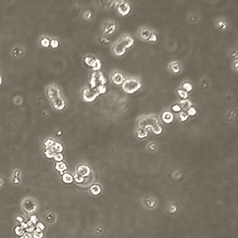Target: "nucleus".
<instances>
[{
	"mask_svg": "<svg viewBox=\"0 0 238 238\" xmlns=\"http://www.w3.org/2000/svg\"><path fill=\"white\" fill-rule=\"evenodd\" d=\"M20 171L19 170H16L15 172V176L14 177H17V178H20Z\"/></svg>",
	"mask_w": 238,
	"mask_h": 238,
	"instance_id": "obj_53",
	"label": "nucleus"
},
{
	"mask_svg": "<svg viewBox=\"0 0 238 238\" xmlns=\"http://www.w3.org/2000/svg\"><path fill=\"white\" fill-rule=\"evenodd\" d=\"M189 118V116L187 115L186 111H184L182 110L181 112H179L178 114V119L179 120V122H184L187 121V119Z\"/></svg>",
	"mask_w": 238,
	"mask_h": 238,
	"instance_id": "obj_27",
	"label": "nucleus"
},
{
	"mask_svg": "<svg viewBox=\"0 0 238 238\" xmlns=\"http://www.w3.org/2000/svg\"><path fill=\"white\" fill-rule=\"evenodd\" d=\"M47 94L51 101L60 97V91L57 86H50L47 89Z\"/></svg>",
	"mask_w": 238,
	"mask_h": 238,
	"instance_id": "obj_11",
	"label": "nucleus"
},
{
	"mask_svg": "<svg viewBox=\"0 0 238 238\" xmlns=\"http://www.w3.org/2000/svg\"><path fill=\"white\" fill-rule=\"evenodd\" d=\"M178 104L181 107L182 110H184V111H186L190 107H192V102H191V101L189 99H184V100H180L178 102Z\"/></svg>",
	"mask_w": 238,
	"mask_h": 238,
	"instance_id": "obj_18",
	"label": "nucleus"
},
{
	"mask_svg": "<svg viewBox=\"0 0 238 238\" xmlns=\"http://www.w3.org/2000/svg\"><path fill=\"white\" fill-rule=\"evenodd\" d=\"M25 232H27V233H33V231L35 230V226L34 225H33V224H31L30 221H28V226H27V228L25 229Z\"/></svg>",
	"mask_w": 238,
	"mask_h": 238,
	"instance_id": "obj_40",
	"label": "nucleus"
},
{
	"mask_svg": "<svg viewBox=\"0 0 238 238\" xmlns=\"http://www.w3.org/2000/svg\"><path fill=\"white\" fill-rule=\"evenodd\" d=\"M136 136L139 139H144L149 136V131L144 129H138L136 131Z\"/></svg>",
	"mask_w": 238,
	"mask_h": 238,
	"instance_id": "obj_21",
	"label": "nucleus"
},
{
	"mask_svg": "<svg viewBox=\"0 0 238 238\" xmlns=\"http://www.w3.org/2000/svg\"><path fill=\"white\" fill-rule=\"evenodd\" d=\"M44 229H45V226H44V224H43L42 222H39V221H38V222L36 224V226H35V230L38 231V232H43Z\"/></svg>",
	"mask_w": 238,
	"mask_h": 238,
	"instance_id": "obj_38",
	"label": "nucleus"
},
{
	"mask_svg": "<svg viewBox=\"0 0 238 238\" xmlns=\"http://www.w3.org/2000/svg\"><path fill=\"white\" fill-rule=\"evenodd\" d=\"M97 91H98V93L99 94V95L100 94H104L106 92H107V87H106V85H102V86H100V87H99L98 88H97Z\"/></svg>",
	"mask_w": 238,
	"mask_h": 238,
	"instance_id": "obj_41",
	"label": "nucleus"
},
{
	"mask_svg": "<svg viewBox=\"0 0 238 238\" xmlns=\"http://www.w3.org/2000/svg\"><path fill=\"white\" fill-rule=\"evenodd\" d=\"M119 39L121 40V41H122L123 44H124L125 47L127 49H129V48H131L133 45H134V38L132 37L131 35L129 34H123L122 36V37H120Z\"/></svg>",
	"mask_w": 238,
	"mask_h": 238,
	"instance_id": "obj_12",
	"label": "nucleus"
},
{
	"mask_svg": "<svg viewBox=\"0 0 238 238\" xmlns=\"http://www.w3.org/2000/svg\"><path fill=\"white\" fill-rule=\"evenodd\" d=\"M177 92V94L178 96L181 99V100H184V99H187L189 97V93L186 92L184 90H182L181 88L180 89H178L176 91Z\"/></svg>",
	"mask_w": 238,
	"mask_h": 238,
	"instance_id": "obj_26",
	"label": "nucleus"
},
{
	"mask_svg": "<svg viewBox=\"0 0 238 238\" xmlns=\"http://www.w3.org/2000/svg\"><path fill=\"white\" fill-rule=\"evenodd\" d=\"M161 120L162 122L165 123V124H171L173 122L174 119H175V116L174 114L169 110H165L161 114Z\"/></svg>",
	"mask_w": 238,
	"mask_h": 238,
	"instance_id": "obj_13",
	"label": "nucleus"
},
{
	"mask_svg": "<svg viewBox=\"0 0 238 238\" xmlns=\"http://www.w3.org/2000/svg\"><path fill=\"white\" fill-rule=\"evenodd\" d=\"M63 182L66 184H71L72 182L74 181L73 179V176L70 173H64L62 176Z\"/></svg>",
	"mask_w": 238,
	"mask_h": 238,
	"instance_id": "obj_19",
	"label": "nucleus"
},
{
	"mask_svg": "<svg viewBox=\"0 0 238 238\" xmlns=\"http://www.w3.org/2000/svg\"><path fill=\"white\" fill-rule=\"evenodd\" d=\"M52 103L53 108H54L56 110H59V111L60 110H62L65 109V106H66L65 101L61 98V97H59V98H57V99L52 100Z\"/></svg>",
	"mask_w": 238,
	"mask_h": 238,
	"instance_id": "obj_14",
	"label": "nucleus"
},
{
	"mask_svg": "<svg viewBox=\"0 0 238 238\" xmlns=\"http://www.w3.org/2000/svg\"><path fill=\"white\" fill-rule=\"evenodd\" d=\"M209 80L207 79H203L201 82V87L202 89H206L209 86Z\"/></svg>",
	"mask_w": 238,
	"mask_h": 238,
	"instance_id": "obj_46",
	"label": "nucleus"
},
{
	"mask_svg": "<svg viewBox=\"0 0 238 238\" xmlns=\"http://www.w3.org/2000/svg\"><path fill=\"white\" fill-rule=\"evenodd\" d=\"M91 16H92L91 12V11H88V10L85 11L84 14H83V17H84L86 20H89L90 18L91 17Z\"/></svg>",
	"mask_w": 238,
	"mask_h": 238,
	"instance_id": "obj_50",
	"label": "nucleus"
},
{
	"mask_svg": "<svg viewBox=\"0 0 238 238\" xmlns=\"http://www.w3.org/2000/svg\"><path fill=\"white\" fill-rule=\"evenodd\" d=\"M50 41L47 37H43L41 40V45L44 48H49L50 46Z\"/></svg>",
	"mask_w": 238,
	"mask_h": 238,
	"instance_id": "obj_32",
	"label": "nucleus"
},
{
	"mask_svg": "<svg viewBox=\"0 0 238 238\" xmlns=\"http://www.w3.org/2000/svg\"><path fill=\"white\" fill-rule=\"evenodd\" d=\"M23 210L27 213H33L37 210V203L32 199H25L22 203Z\"/></svg>",
	"mask_w": 238,
	"mask_h": 238,
	"instance_id": "obj_9",
	"label": "nucleus"
},
{
	"mask_svg": "<svg viewBox=\"0 0 238 238\" xmlns=\"http://www.w3.org/2000/svg\"><path fill=\"white\" fill-rule=\"evenodd\" d=\"M84 63L85 65H87V67L92 68L93 71H100L101 67H102V62L97 57L89 55V56H86L84 58Z\"/></svg>",
	"mask_w": 238,
	"mask_h": 238,
	"instance_id": "obj_4",
	"label": "nucleus"
},
{
	"mask_svg": "<svg viewBox=\"0 0 238 238\" xmlns=\"http://www.w3.org/2000/svg\"><path fill=\"white\" fill-rule=\"evenodd\" d=\"M29 221H30V223L33 224V225H34V226H36V224L38 222V219H37V216L36 215H32L31 217H30V218H29Z\"/></svg>",
	"mask_w": 238,
	"mask_h": 238,
	"instance_id": "obj_45",
	"label": "nucleus"
},
{
	"mask_svg": "<svg viewBox=\"0 0 238 238\" xmlns=\"http://www.w3.org/2000/svg\"><path fill=\"white\" fill-rule=\"evenodd\" d=\"M13 181L15 183V184H17L20 183V178H17V177H14L13 178Z\"/></svg>",
	"mask_w": 238,
	"mask_h": 238,
	"instance_id": "obj_52",
	"label": "nucleus"
},
{
	"mask_svg": "<svg viewBox=\"0 0 238 238\" xmlns=\"http://www.w3.org/2000/svg\"><path fill=\"white\" fill-rule=\"evenodd\" d=\"M171 110L173 112H175V113H179V112L182 111V108L181 107L179 106V104L178 103H175L174 105H172L171 106Z\"/></svg>",
	"mask_w": 238,
	"mask_h": 238,
	"instance_id": "obj_37",
	"label": "nucleus"
},
{
	"mask_svg": "<svg viewBox=\"0 0 238 238\" xmlns=\"http://www.w3.org/2000/svg\"><path fill=\"white\" fill-rule=\"evenodd\" d=\"M73 179H74L75 182H76L77 184H82L83 183L85 180V178H83V176H81L80 175L75 172V173L73 175Z\"/></svg>",
	"mask_w": 238,
	"mask_h": 238,
	"instance_id": "obj_31",
	"label": "nucleus"
},
{
	"mask_svg": "<svg viewBox=\"0 0 238 238\" xmlns=\"http://www.w3.org/2000/svg\"><path fill=\"white\" fill-rule=\"evenodd\" d=\"M111 51L113 54L116 57H122L126 52V48L125 47L124 44L121 41V40L118 39L116 41V42L114 43L112 45Z\"/></svg>",
	"mask_w": 238,
	"mask_h": 238,
	"instance_id": "obj_8",
	"label": "nucleus"
},
{
	"mask_svg": "<svg viewBox=\"0 0 238 238\" xmlns=\"http://www.w3.org/2000/svg\"><path fill=\"white\" fill-rule=\"evenodd\" d=\"M55 168H56L57 171H59V172H61V171L64 172V171L67 170V167L66 165V164L64 163V162H57V164L55 165Z\"/></svg>",
	"mask_w": 238,
	"mask_h": 238,
	"instance_id": "obj_23",
	"label": "nucleus"
},
{
	"mask_svg": "<svg viewBox=\"0 0 238 238\" xmlns=\"http://www.w3.org/2000/svg\"><path fill=\"white\" fill-rule=\"evenodd\" d=\"M110 79H111V81L113 82V83H114L117 86H120V85H122L123 83L126 78H125L124 75L122 74V72H114L111 75Z\"/></svg>",
	"mask_w": 238,
	"mask_h": 238,
	"instance_id": "obj_10",
	"label": "nucleus"
},
{
	"mask_svg": "<svg viewBox=\"0 0 238 238\" xmlns=\"http://www.w3.org/2000/svg\"><path fill=\"white\" fill-rule=\"evenodd\" d=\"M53 159L56 162H62L65 159V156L62 153H56L55 156H53Z\"/></svg>",
	"mask_w": 238,
	"mask_h": 238,
	"instance_id": "obj_36",
	"label": "nucleus"
},
{
	"mask_svg": "<svg viewBox=\"0 0 238 238\" xmlns=\"http://www.w3.org/2000/svg\"><path fill=\"white\" fill-rule=\"evenodd\" d=\"M76 172L81 176H83V178H86V177L90 176V174L91 172V168L87 165L81 164V165H79L78 167Z\"/></svg>",
	"mask_w": 238,
	"mask_h": 238,
	"instance_id": "obj_15",
	"label": "nucleus"
},
{
	"mask_svg": "<svg viewBox=\"0 0 238 238\" xmlns=\"http://www.w3.org/2000/svg\"><path fill=\"white\" fill-rule=\"evenodd\" d=\"M156 148H157V145H156V144L155 142H151V143H149V145H148V149H149V150H150V151L152 152L156 151Z\"/></svg>",
	"mask_w": 238,
	"mask_h": 238,
	"instance_id": "obj_47",
	"label": "nucleus"
},
{
	"mask_svg": "<svg viewBox=\"0 0 238 238\" xmlns=\"http://www.w3.org/2000/svg\"><path fill=\"white\" fill-rule=\"evenodd\" d=\"M53 149L56 152V153H62V152L64 151V146L60 142L56 141L55 142L54 145H53Z\"/></svg>",
	"mask_w": 238,
	"mask_h": 238,
	"instance_id": "obj_25",
	"label": "nucleus"
},
{
	"mask_svg": "<svg viewBox=\"0 0 238 238\" xmlns=\"http://www.w3.org/2000/svg\"><path fill=\"white\" fill-rule=\"evenodd\" d=\"M56 152L54 151L53 148H49V149H45V155L48 159H52L53 158V156H55Z\"/></svg>",
	"mask_w": 238,
	"mask_h": 238,
	"instance_id": "obj_28",
	"label": "nucleus"
},
{
	"mask_svg": "<svg viewBox=\"0 0 238 238\" xmlns=\"http://www.w3.org/2000/svg\"><path fill=\"white\" fill-rule=\"evenodd\" d=\"M152 129V132L154 134H156V135H160V134L163 133V130H164V128H163V126H162L161 125H156V126H153L152 128H151Z\"/></svg>",
	"mask_w": 238,
	"mask_h": 238,
	"instance_id": "obj_24",
	"label": "nucleus"
},
{
	"mask_svg": "<svg viewBox=\"0 0 238 238\" xmlns=\"http://www.w3.org/2000/svg\"><path fill=\"white\" fill-rule=\"evenodd\" d=\"M227 26H228V25H227V22H226L225 20L220 19L217 22V27H218V29H220V30H226Z\"/></svg>",
	"mask_w": 238,
	"mask_h": 238,
	"instance_id": "obj_29",
	"label": "nucleus"
},
{
	"mask_svg": "<svg viewBox=\"0 0 238 238\" xmlns=\"http://www.w3.org/2000/svg\"><path fill=\"white\" fill-rule=\"evenodd\" d=\"M141 79L136 77H129L122 84V90L127 94H134L142 87Z\"/></svg>",
	"mask_w": 238,
	"mask_h": 238,
	"instance_id": "obj_1",
	"label": "nucleus"
},
{
	"mask_svg": "<svg viewBox=\"0 0 238 238\" xmlns=\"http://www.w3.org/2000/svg\"><path fill=\"white\" fill-rule=\"evenodd\" d=\"M55 141L52 138H48L46 139L44 142V145H45V149H49V148H52L53 147L55 144Z\"/></svg>",
	"mask_w": 238,
	"mask_h": 238,
	"instance_id": "obj_30",
	"label": "nucleus"
},
{
	"mask_svg": "<svg viewBox=\"0 0 238 238\" xmlns=\"http://www.w3.org/2000/svg\"><path fill=\"white\" fill-rule=\"evenodd\" d=\"M60 42L57 39H52L50 41V46L53 49H57L59 47Z\"/></svg>",
	"mask_w": 238,
	"mask_h": 238,
	"instance_id": "obj_42",
	"label": "nucleus"
},
{
	"mask_svg": "<svg viewBox=\"0 0 238 238\" xmlns=\"http://www.w3.org/2000/svg\"><path fill=\"white\" fill-rule=\"evenodd\" d=\"M62 134V132H61V131H59V132H58V135H60V134Z\"/></svg>",
	"mask_w": 238,
	"mask_h": 238,
	"instance_id": "obj_56",
	"label": "nucleus"
},
{
	"mask_svg": "<svg viewBox=\"0 0 238 238\" xmlns=\"http://www.w3.org/2000/svg\"><path fill=\"white\" fill-rule=\"evenodd\" d=\"M234 117H235V111L234 110H230L227 114V120L231 121L232 119L234 118Z\"/></svg>",
	"mask_w": 238,
	"mask_h": 238,
	"instance_id": "obj_49",
	"label": "nucleus"
},
{
	"mask_svg": "<svg viewBox=\"0 0 238 238\" xmlns=\"http://www.w3.org/2000/svg\"><path fill=\"white\" fill-rule=\"evenodd\" d=\"M90 86L91 88L97 89L98 87L102 85H106L107 79L104 74L101 71H92L91 74L90 75Z\"/></svg>",
	"mask_w": 238,
	"mask_h": 238,
	"instance_id": "obj_3",
	"label": "nucleus"
},
{
	"mask_svg": "<svg viewBox=\"0 0 238 238\" xmlns=\"http://www.w3.org/2000/svg\"><path fill=\"white\" fill-rule=\"evenodd\" d=\"M15 234H16V235L18 236V237H21V236H22L23 234L25 233V230L22 228V226H17L15 227Z\"/></svg>",
	"mask_w": 238,
	"mask_h": 238,
	"instance_id": "obj_33",
	"label": "nucleus"
},
{
	"mask_svg": "<svg viewBox=\"0 0 238 238\" xmlns=\"http://www.w3.org/2000/svg\"><path fill=\"white\" fill-rule=\"evenodd\" d=\"M181 65L178 61H172V62L169 64L168 70L173 74H178L179 72H181Z\"/></svg>",
	"mask_w": 238,
	"mask_h": 238,
	"instance_id": "obj_17",
	"label": "nucleus"
},
{
	"mask_svg": "<svg viewBox=\"0 0 238 238\" xmlns=\"http://www.w3.org/2000/svg\"><path fill=\"white\" fill-rule=\"evenodd\" d=\"M186 112L189 117L190 116L194 117V116H195L196 114H197V110L195 109V107H190L187 110H186Z\"/></svg>",
	"mask_w": 238,
	"mask_h": 238,
	"instance_id": "obj_34",
	"label": "nucleus"
},
{
	"mask_svg": "<svg viewBox=\"0 0 238 238\" xmlns=\"http://www.w3.org/2000/svg\"><path fill=\"white\" fill-rule=\"evenodd\" d=\"M99 95L96 89L91 87H87L83 90L82 98L83 100L87 102H91L94 101L96 98Z\"/></svg>",
	"mask_w": 238,
	"mask_h": 238,
	"instance_id": "obj_5",
	"label": "nucleus"
},
{
	"mask_svg": "<svg viewBox=\"0 0 238 238\" xmlns=\"http://www.w3.org/2000/svg\"><path fill=\"white\" fill-rule=\"evenodd\" d=\"M152 33V31L149 28H141L138 31V37L143 41H148L149 37L151 36Z\"/></svg>",
	"mask_w": 238,
	"mask_h": 238,
	"instance_id": "obj_16",
	"label": "nucleus"
},
{
	"mask_svg": "<svg viewBox=\"0 0 238 238\" xmlns=\"http://www.w3.org/2000/svg\"><path fill=\"white\" fill-rule=\"evenodd\" d=\"M99 41L102 43V45H107L110 43V40L107 36H102V37H99Z\"/></svg>",
	"mask_w": 238,
	"mask_h": 238,
	"instance_id": "obj_35",
	"label": "nucleus"
},
{
	"mask_svg": "<svg viewBox=\"0 0 238 238\" xmlns=\"http://www.w3.org/2000/svg\"><path fill=\"white\" fill-rule=\"evenodd\" d=\"M46 221H49V222H51V223H52V222H54V221H56V215H55L53 213H50L49 215L47 216Z\"/></svg>",
	"mask_w": 238,
	"mask_h": 238,
	"instance_id": "obj_44",
	"label": "nucleus"
},
{
	"mask_svg": "<svg viewBox=\"0 0 238 238\" xmlns=\"http://www.w3.org/2000/svg\"><path fill=\"white\" fill-rule=\"evenodd\" d=\"M157 39H158L157 35H156V33H152L151 36H150L149 39H148V41L151 43H155L157 41Z\"/></svg>",
	"mask_w": 238,
	"mask_h": 238,
	"instance_id": "obj_43",
	"label": "nucleus"
},
{
	"mask_svg": "<svg viewBox=\"0 0 238 238\" xmlns=\"http://www.w3.org/2000/svg\"><path fill=\"white\" fill-rule=\"evenodd\" d=\"M2 81H3V80H2V77L0 75V85L2 84Z\"/></svg>",
	"mask_w": 238,
	"mask_h": 238,
	"instance_id": "obj_55",
	"label": "nucleus"
},
{
	"mask_svg": "<svg viewBox=\"0 0 238 238\" xmlns=\"http://www.w3.org/2000/svg\"><path fill=\"white\" fill-rule=\"evenodd\" d=\"M90 191L94 195H98V194L101 193L102 189H101V186H99V184H93L90 187Z\"/></svg>",
	"mask_w": 238,
	"mask_h": 238,
	"instance_id": "obj_22",
	"label": "nucleus"
},
{
	"mask_svg": "<svg viewBox=\"0 0 238 238\" xmlns=\"http://www.w3.org/2000/svg\"><path fill=\"white\" fill-rule=\"evenodd\" d=\"M114 3V5L116 7L117 11L118 12L119 15L122 16H127L130 13L131 10V7L129 5V3L126 1H117Z\"/></svg>",
	"mask_w": 238,
	"mask_h": 238,
	"instance_id": "obj_6",
	"label": "nucleus"
},
{
	"mask_svg": "<svg viewBox=\"0 0 238 238\" xmlns=\"http://www.w3.org/2000/svg\"><path fill=\"white\" fill-rule=\"evenodd\" d=\"M159 123L158 118L154 114L144 115L141 117L137 121V127L138 129H147L148 128H152Z\"/></svg>",
	"mask_w": 238,
	"mask_h": 238,
	"instance_id": "obj_2",
	"label": "nucleus"
},
{
	"mask_svg": "<svg viewBox=\"0 0 238 238\" xmlns=\"http://www.w3.org/2000/svg\"><path fill=\"white\" fill-rule=\"evenodd\" d=\"M20 238H32V233H27L25 232L22 236H21Z\"/></svg>",
	"mask_w": 238,
	"mask_h": 238,
	"instance_id": "obj_51",
	"label": "nucleus"
},
{
	"mask_svg": "<svg viewBox=\"0 0 238 238\" xmlns=\"http://www.w3.org/2000/svg\"><path fill=\"white\" fill-rule=\"evenodd\" d=\"M198 15H190V17H189V21L191 22V23H195L198 22Z\"/></svg>",
	"mask_w": 238,
	"mask_h": 238,
	"instance_id": "obj_48",
	"label": "nucleus"
},
{
	"mask_svg": "<svg viewBox=\"0 0 238 238\" xmlns=\"http://www.w3.org/2000/svg\"><path fill=\"white\" fill-rule=\"evenodd\" d=\"M16 220H17L19 223H21V222L24 221V218H22V217H17V218H16Z\"/></svg>",
	"mask_w": 238,
	"mask_h": 238,
	"instance_id": "obj_54",
	"label": "nucleus"
},
{
	"mask_svg": "<svg viewBox=\"0 0 238 238\" xmlns=\"http://www.w3.org/2000/svg\"><path fill=\"white\" fill-rule=\"evenodd\" d=\"M44 237V233L43 232H38L37 230L33 231L32 233V238H43Z\"/></svg>",
	"mask_w": 238,
	"mask_h": 238,
	"instance_id": "obj_39",
	"label": "nucleus"
},
{
	"mask_svg": "<svg viewBox=\"0 0 238 238\" xmlns=\"http://www.w3.org/2000/svg\"><path fill=\"white\" fill-rule=\"evenodd\" d=\"M181 89L184 90V91H185L187 92V93H189V92H191L193 91L194 87L191 83L188 82V81H186V82H184L182 83Z\"/></svg>",
	"mask_w": 238,
	"mask_h": 238,
	"instance_id": "obj_20",
	"label": "nucleus"
},
{
	"mask_svg": "<svg viewBox=\"0 0 238 238\" xmlns=\"http://www.w3.org/2000/svg\"><path fill=\"white\" fill-rule=\"evenodd\" d=\"M117 25L116 22L111 20H107L102 25V33L105 35H111L116 31Z\"/></svg>",
	"mask_w": 238,
	"mask_h": 238,
	"instance_id": "obj_7",
	"label": "nucleus"
}]
</instances>
